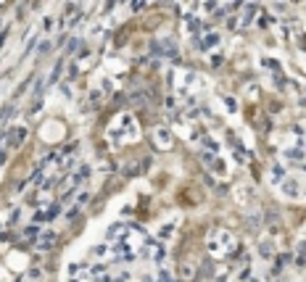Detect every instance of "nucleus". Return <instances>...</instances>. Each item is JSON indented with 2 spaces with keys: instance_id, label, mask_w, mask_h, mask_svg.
<instances>
[{
  "instance_id": "1",
  "label": "nucleus",
  "mask_w": 306,
  "mask_h": 282,
  "mask_svg": "<svg viewBox=\"0 0 306 282\" xmlns=\"http://www.w3.org/2000/svg\"><path fill=\"white\" fill-rule=\"evenodd\" d=\"M138 137V124L129 114H119L114 119V124L108 127V140L114 142V145H124V142L135 140Z\"/></svg>"
},
{
  "instance_id": "2",
  "label": "nucleus",
  "mask_w": 306,
  "mask_h": 282,
  "mask_svg": "<svg viewBox=\"0 0 306 282\" xmlns=\"http://www.w3.org/2000/svg\"><path fill=\"white\" fill-rule=\"evenodd\" d=\"M232 248H235V235H232V232H227V229H217V232H211L209 251L214 256H224V253H230Z\"/></svg>"
},
{
  "instance_id": "3",
  "label": "nucleus",
  "mask_w": 306,
  "mask_h": 282,
  "mask_svg": "<svg viewBox=\"0 0 306 282\" xmlns=\"http://www.w3.org/2000/svg\"><path fill=\"white\" fill-rule=\"evenodd\" d=\"M143 253H145L153 264H159V266L166 264V245L159 238H145V242H143Z\"/></svg>"
},
{
  "instance_id": "4",
  "label": "nucleus",
  "mask_w": 306,
  "mask_h": 282,
  "mask_svg": "<svg viewBox=\"0 0 306 282\" xmlns=\"http://www.w3.org/2000/svg\"><path fill=\"white\" fill-rule=\"evenodd\" d=\"M27 135H29L27 127H14V129H8V132H5V137H3V142H0V150H5V153L16 150L24 140H27Z\"/></svg>"
},
{
  "instance_id": "5",
  "label": "nucleus",
  "mask_w": 306,
  "mask_h": 282,
  "mask_svg": "<svg viewBox=\"0 0 306 282\" xmlns=\"http://www.w3.org/2000/svg\"><path fill=\"white\" fill-rule=\"evenodd\" d=\"M58 211H61V206L58 203H50V206H40L37 208V214H35V224H42V222H53Z\"/></svg>"
},
{
  "instance_id": "6",
  "label": "nucleus",
  "mask_w": 306,
  "mask_h": 282,
  "mask_svg": "<svg viewBox=\"0 0 306 282\" xmlns=\"http://www.w3.org/2000/svg\"><path fill=\"white\" fill-rule=\"evenodd\" d=\"M153 142L159 148H169L174 142V135H172V129L169 127H156L153 129Z\"/></svg>"
},
{
  "instance_id": "7",
  "label": "nucleus",
  "mask_w": 306,
  "mask_h": 282,
  "mask_svg": "<svg viewBox=\"0 0 306 282\" xmlns=\"http://www.w3.org/2000/svg\"><path fill=\"white\" fill-rule=\"evenodd\" d=\"M56 238H58V235L53 232V229H42L40 238L35 240V248H37V251H50V248L56 245Z\"/></svg>"
},
{
  "instance_id": "8",
  "label": "nucleus",
  "mask_w": 306,
  "mask_h": 282,
  "mask_svg": "<svg viewBox=\"0 0 306 282\" xmlns=\"http://www.w3.org/2000/svg\"><path fill=\"white\" fill-rule=\"evenodd\" d=\"M174 229H177V219H174V222H166V224H161L159 229H156V235H159L161 242H166V240L174 235Z\"/></svg>"
},
{
  "instance_id": "9",
  "label": "nucleus",
  "mask_w": 306,
  "mask_h": 282,
  "mask_svg": "<svg viewBox=\"0 0 306 282\" xmlns=\"http://www.w3.org/2000/svg\"><path fill=\"white\" fill-rule=\"evenodd\" d=\"M63 66H66V63H63V61H58V63H56V66H53V71H50V77H48V80L42 82L45 87H53V84H56L58 80H61V74H63Z\"/></svg>"
},
{
  "instance_id": "10",
  "label": "nucleus",
  "mask_w": 306,
  "mask_h": 282,
  "mask_svg": "<svg viewBox=\"0 0 306 282\" xmlns=\"http://www.w3.org/2000/svg\"><path fill=\"white\" fill-rule=\"evenodd\" d=\"M21 238H24V240H29V242H35L37 238H40V224H29V227H24Z\"/></svg>"
},
{
  "instance_id": "11",
  "label": "nucleus",
  "mask_w": 306,
  "mask_h": 282,
  "mask_svg": "<svg viewBox=\"0 0 306 282\" xmlns=\"http://www.w3.org/2000/svg\"><path fill=\"white\" fill-rule=\"evenodd\" d=\"M40 280H42V269L40 266H35V269L27 272V282H40Z\"/></svg>"
},
{
  "instance_id": "12",
  "label": "nucleus",
  "mask_w": 306,
  "mask_h": 282,
  "mask_svg": "<svg viewBox=\"0 0 306 282\" xmlns=\"http://www.w3.org/2000/svg\"><path fill=\"white\" fill-rule=\"evenodd\" d=\"M296 264H306V245L298 248V256H296Z\"/></svg>"
},
{
  "instance_id": "13",
  "label": "nucleus",
  "mask_w": 306,
  "mask_h": 282,
  "mask_svg": "<svg viewBox=\"0 0 306 282\" xmlns=\"http://www.w3.org/2000/svg\"><path fill=\"white\" fill-rule=\"evenodd\" d=\"M42 24H45V32H50V29H53V19H45Z\"/></svg>"
}]
</instances>
